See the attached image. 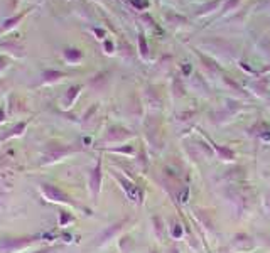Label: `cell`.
Returning a JSON list of instances; mask_svg holds the SVG:
<instances>
[{"instance_id":"cell-1","label":"cell","mask_w":270,"mask_h":253,"mask_svg":"<svg viewBox=\"0 0 270 253\" xmlns=\"http://www.w3.org/2000/svg\"><path fill=\"white\" fill-rule=\"evenodd\" d=\"M41 193L51 203H61V204H68V206H75V201L68 196L64 191H61L58 186L53 184H41Z\"/></svg>"},{"instance_id":"cell-2","label":"cell","mask_w":270,"mask_h":253,"mask_svg":"<svg viewBox=\"0 0 270 253\" xmlns=\"http://www.w3.org/2000/svg\"><path fill=\"white\" fill-rule=\"evenodd\" d=\"M36 238H17V240H3L0 241V253H17L24 248L31 247Z\"/></svg>"},{"instance_id":"cell-3","label":"cell","mask_w":270,"mask_h":253,"mask_svg":"<svg viewBox=\"0 0 270 253\" xmlns=\"http://www.w3.org/2000/svg\"><path fill=\"white\" fill-rule=\"evenodd\" d=\"M73 149L71 147H63V145H56L54 149H49L44 152L42 156V164H51V162H56V160H61L63 157H66L68 154H71Z\"/></svg>"},{"instance_id":"cell-4","label":"cell","mask_w":270,"mask_h":253,"mask_svg":"<svg viewBox=\"0 0 270 253\" xmlns=\"http://www.w3.org/2000/svg\"><path fill=\"white\" fill-rule=\"evenodd\" d=\"M100 186H101V160L98 159L96 166L91 169V172H90V191H91L93 199H96L98 197Z\"/></svg>"},{"instance_id":"cell-5","label":"cell","mask_w":270,"mask_h":253,"mask_svg":"<svg viewBox=\"0 0 270 253\" xmlns=\"http://www.w3.org/2000/svg\"><path fill=\"white\" fill-rule=\"evenodd\" d=\"M115 177H116V181L122 184V189L127 193V196L130 197V201H134V203H138V201H140V191H138L137 186H135L132 181L125 179L123 175L116 174V172H115Z\"/></svg>"},{"instance_id":"cell-6","label":"cell","mask_w":270,"mask_h":253,"mask_svg":"<svg viewBox=\"0 0 270 253\" xmlns=\"http://www.w3.org/2000/svg\"><path fill=\"white\" fill-rule=\"evenodd\" d=\"M123 225H125V221H120V223H116V225L110 226L107 232H103V234L100 236V241H98V245H103V243H107L108 240H112V238L115 236V234L118 233L120 230H122Z\"/></svg>"},{"instance_id":"cell-7","label":"cell","mask_w":270,"mask_h":253,"mask_svg":"<svg viewBox=\"0 0 270 253\" xmlns=\"http://www.w3.org/2000/svg\"><path fill=\"white\" fill-rule=\"evenodd\" d=\"M127 137H130L129 130H123V128H112L107 134V137H105V140L118 142V140H125Z\"/></svg>"},{"instance_id":"cell-8","label":"cell","mask_w":270,"mask_h":253,"mask_svg":"<svg viewBox=\"0 0 270 253\" xmlns=\"http://www.w3.org/2000/svg\"><path fill=\"white\" fill-rule=\"evenodd\" d=\"M238 243H242V250L253 247V241H251V238L248 234H236L235 240H233V245H238Z\"/></svg>"},{"instance_id":"cell-9","label":"cell","mask_w":270,"mask_h":253,"mask_svg":"<svg viewBox=\"0 0 270 253\" xmlns=\"http://www.w3.org/2000/svg\"><path fill=\"white\" fill-rule=\"evenodd\" d=\"M152 223H154V232L155 234H157V238L160 241L164 240V233H166V226H164V223H162V219L159 218V216H154L152 218Z\"/></svg>"},{"instance_id":"cell-10","label":"cell","mask_w":270,"mask_h":253,"mask_svg":"<svg viewBox=\"0 0 270 253\" xmlns=\"http://www.w3.org/2000/svg\"><path fill=\"white\" fill-rule=\"evenodd\" d=\"M214 147H216V145H214ZM216 152L220 154V157L223 160H233L235 159V152L230 150L228 147H216Z\"/></svg>"},{"instance_id":"cell-11","label":"cell","mask_w":270,"mask_h":253,"mask_svg":"<svg viewBox=\"0 0 270 253\" xmlns=\"http://www.w3.org/2000/svg\"><path fill=\"white\" fill-rule=\"evenodd\" d=\"M75 221L71 213H66V211H59V226H66L69 223Z\"/></svg>"},{"instance_id":"cell-12","label":"cell","mask_w":270,"mask_h":253,"mask_svg":"<svg viewBox=\"0 0 270 253\" xmlns=\"http://www.w3.org/2000/svg\"><path fill=\"white\" fill-rule=\"evenodd\" d=\"M63 73L61 71H44V75H42V78H44V81H56V79L63 78Z\"/></svg>"},{"instance_id":"cell-13","label":"cell","mask_w":270,"mask_h":253,"mask_svg":"<svg viewBox=\"0 0 270 253\" xmlns=\"http://www.w3.org/2000/svg\"><path fill=\"white\" fill-rule=\"evenodd\" d=\"M66 58L68 59H79V58H81V53H76V49H68L66 51Z\"/></svg>"},{"instance_id":"cell-14","label":"cell","mask_w":270,"mask_h":253,"mask_svg":"<svg viewBox=\"0 0 270 253\" xmlns=\"http://www.w3.org/2000/svg\"><path fill=\"white\" fill-rule=\"evenodd\" d=\"M78 90H79V86H73L71 90H69V95L66 97L68 103H71V101H73V98H75V97H76V93H78Z\"/></svg>"},{"instance_id":"cell-15","label":"cell","mask_w":270,"mask_h":253,"mask_svg":"<svg viewBox=\"0 0 270 253\" xmlns=\"http://www.w3.org/2000/svg\"><path fill=\"white\" fill-rule=\"evenodd\" d=\"M53 252H56V248H44V250L36 252V253H53Z\"/></svg>"},{"instance_id":"cell-16","label":"cell","mask_w":270,"mask_h":253,"mask_svg":"<svg viewBox=\"0 0 270 253\" xmlns=\"http://www.w3.org/2000/svg\"><path fill=\"white\" fill-rule=\"evenodd\" d=\"M2 120H3V113L0 112V122H2Z\"/></svg>"}]
</instances>
